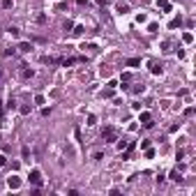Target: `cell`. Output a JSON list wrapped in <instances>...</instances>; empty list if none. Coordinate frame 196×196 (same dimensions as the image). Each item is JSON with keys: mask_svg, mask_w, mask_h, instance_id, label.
<instances>
[{"mask_svg": "<svg viewBox=\"0 0 196 196\" xmlns=\"http://www.w3.org/2000/svg\"><path fill=\"white\" fill-rule=\"evenodd\" d=\"M102 139L106 141V143H115V141H118V129L115 127H104L102 129Z\"/></svg>", "mask_w": 196, "mask_h": 196, "instance_id": "1", "label": "cell"}, {"mask_svg": "<svg viewBox=\"0 0 196 196\" xmlns=\"http://www.w3.org/2000/svg\"><path fill=\"white\" fill-rule=\"evenodd\" d=\"M88 58L85 56H76V58H60V65L62 67H72V65H76V62H85Z\"/></svg>", "mask_w": 196, "mask_h": 196, "instance_id": "2", "label": "cell"}, {"mask_svg": "<svg viewBox=\"0 0 196 196\" xmlns=\"http://www.w3.org/2000/svg\"><path fill=\"white\" fill-rule=\"evenodd\" d=\"M30 185L42 187V173H39V169H32L30 171Z\"/></svg>", "mask_w": 196, "mask_h": 196, "instance_id": "3", "label": "cell"}, {"mask_svg": "<svg viewBox=\"0 0 196 196\" xmlns=\"http://www.w3.org/2000/svg\"><path fill=\"white\" fill-rule=\"evenodd\" d=\"M139 122H143L145 127H152V113H150V111H143V113L139 115Z\"/></svg>", "mask_w": 196, "mask_h": 196, "instance_id": "4", "label": "cell"}, {"mask_svg": "<svg viewBox=\"0 0 196 196\" xmlns=\"http://www.w3.org/2000/svg\"><path fill=\"white\" fill-rule=\"evenodd\" d=\"M7 187H9V189H19L21 187V178L19 176H9L7 178Z\"/></svg>", "mask_w": 196, "mask_h": 196, "instance_id": "5", "label": "cell"}, {"mask_svg": "<svg viewBox=\"0 0 196 196\" xmlns=\"http://www.w3.org/2000/svg\"><path fill=\"white\" fill-rule=\"evenodd\" d=\"M21 76H23V78H32V76H35V69H28V65H23V69H21Z\"/></svg>", "mask_w": 196, "mask_h": 196, "instance_id": "6", "label": "cell"}, {"mask_svg": "<svg viewBox=\"0 0 196 196\" xmlns=\"http://www.w3.org/2000/svg\"><path fill=\"white\" fill-rule=\"evenodd\" d=\"M150 72L155 74V76H162V72H164V69H162V65H157V62H152V65H150Z\"/></svg>", "mask_w": 196, "mask_h": 196, "instance_id": "7", "label": "cell"}, {"mask_svg": "<svg viewBox=\"0 0 196 196\" xmlns=\"http://www.w3.org/2000/svg\"><path fill=\"white\" fill-rule=\"evenodd\" d=\"M157 7L164 9V12H171V2H169V0H157Z\"/></svg>", "mask_w": 196, "mask_h": 196, "instance_id": "8", "label": "cell"}, {"mask_svg": "<svg viewBox=\"0 0 196 196\" xmlns=\"http://www.w3.org/2000/svg\"><path fill=\"white\" fill-rule=\"evenodd\" d=\"M171 180H173V182H180V180H182L180 169H173V171H171Z\"/></svg>", "mask_w": 196, "mask_h": 196, "instance_id": "9", "label": "cell"}, {"mask_svg": "<svg viewBox=\"0 0 196 196\" xmlns=\"http://www.w3.org/2000/svg\"><path fill=\"white\" fill-rule=\"evenodd\" d=\"M141 65V58H129L127 60V67H139Z\"/></svg>", "mask_w": 196, "mask_h": 196, "instance_id": "10", "label": "cell"}, {"mask_svg": "<svg viewBox=\"0 0 196 196\" xmlns=\"http://www.w3.org/2000/svg\"><path fill=\"white\" fill-rule=\"evenodd\" d=\"M30 44H28V42H21V44H19V51H23V53H30Z\"/></svg>", "mask_w": 196, "mask_h": 196, "instance_id": "11", "label": "cell"}, {"mask_svg": "<svg viewBox=\"0 0 196 196\" xmlns=\"http://www.w3.org/2000/svg\"><path fill=\"white\" fill-rule=\"evenodd\" d=\"M182 42H185V44H191V42H194V35H191V32H185V35H182Z\"/></svg>", "mask_w": 196, "mask_h": 196, "instance_id": "12", "label": "cell"}, {"mask_svg": "<svg viewBox=\"0 0 196 196\" xmlns=\"http://www.w3.org/2000/svg\"><path fill=\"white\" fill-rule=\"evenodd\" d=\"M19 111H21V113H23V115H28V113H30V111H32V106H28V104H23V106H21Z\"/></svg>", "mask_w": 196, "mask_h": 196, "instance_id": "13", "label": "cell"}, {"mask_svg": "<svg viewBox=\"0 0 196 196\" xmlns=\"http://www.w3.org/2000/svg\"><path fill=\"white\" fill-rule=\"evenodd\" d=\"M150 145H152V141H150V139H143V141H141V150L150 148Z\"/></svg>", "mask_w": 196, "mask_h": 196, "instance_id": "14", "label": "cell"}, {"mask_svg": "<svg viewBox=\"0 0 196 196\" xmlns=\"http://www.w3.org/2000/svg\"><path fill=\"white\" fill-rule=\"evenodd\" d=\"M118 12H120V14H127V12H129V5H122V2H120V5H118Z\"/></svg>", "mask_w": 196, "mask_h": 196, "instance_id": "15", "label": "cell"}, {"mask_svg": "<svg viewBox=\"0 0 196 196\" xmlns=\"http://www.w3.org/2000/svg\"><path fill=\"white\" fill-rule=\"evenodd\" d=\"M83 30H85V28H83V26H74V35H83Z\"/></svg>", "mask_w": 196, "mask_h": 196, "instance_id": "16", "label": "cell"}, {"mask_svg": "<svg viewBox=\"0 0 196 196\" xmlns=\"http://www.w3.org/2000/svg\"><path fill=\"white\" fill-rule=\"evenodd\" d=\"M145 157H148V159H152V157H155V150H152V148H145Z\"/></svg>", "mask_w": 196, "mask_h": 196, "instance_id": "17", "label": "cell"}, {"mask_svg": "<svg viewBox=\"0 0 196 196\" xmlns=\"http://www.w3.org/2000/svg\"><path fill=\"white\" fill-rule=\"evenodd\" d=\"M180 23H182V19H180V16H178V19H173V21H171V28H178V26H180Z\"/></svg>", "mask_w": 196, "mask_h": 196, "instance_id": "18", "label": "cell"}, {"mask_svg": "<svg viewBox=\"0 0 196 196\" xmlns=\"http://www.w3.org/2000/svg\"><path fill=\"white\" fill-rule=\"evenodd\" d=\"M102 97H106V99H108V97H113V88H108V90H104V93H102Z\"/></svg>", "mask_w": 196, "mask_h": 196, "instance_id": "19", "label": "cell"}, {"mask_svg": "<svg viewBox=\"0 0 196 196\" xmlns=\"http://www.w3.org/2000/svg\"><path fill=\"white\" fill-rule=\"evenodd\" d=\"M2 7H5V9H12V7H14V2H12V0H5V2H2Z\"/></svg>", "mask_w": 196, "mask_h": 196, "instance_id": "20", "label": "cell"}, {"mask_svg": "<svg viewBox=\"0 0 196 196\" xmlns=\"http://www.w3.org/2000/svg\"><path fill=\"white\" fill-rule=\"evenodd\" d=\"M44 102H46V99H44V95H37V97H35V104H44Z\"/></svg>", "mask_w": 196, "mask_h": 196, "instance_id": "21", "label": "cell"}, {"mask_svg": "<svg viewBox=\"0 0 196 196\" xmlns=\"http://www.w3.org/2000/svg\"><path fill=\"white\" fill-rule=\"evenodd\" d=\"M143 90H145V85H134V93H136V95H141Z\"/></svg>", "mask_w": 196, "mask_h": 196, "instance_id": "22", "label": "cell"}, {"mask_svg": "<svg viewBox=\"0 0 196 196\" xmlns=\"http://www.w3.org/2000/svg\"><path fill=\"white\" fill-rule=\"evenodd\" d=\"M74 136H76V141H81V129L74 127Z\"/></svg>", "mask_w": 196, "mask_h": 196, "instance_id": "23", "label": "cell"}, {"mask_svg": "<svg viewBox=\"0 0 196 196\" xmlns=\"http://www.w3.org/2000/svg\"><path fill=\"white\" fill-rule=\"evenodd\" d=\"M9 35L12 37H19V28H9Z\"/></svg>", "mask_w": 196, "mask_h": 196, "instance_id": "24", "label": "cell"}, {"mask_svg": "<svg viewBox=\"0 0 196 196\" xmlns=\"http://www.w3.org/2000/svg\"><path fill=\"white\" fill-rule=\"evenodd\" d=\"M7 108H9V111H12V108H16V102H14V99H9V102H7Z\"/></svg>", "mask_w": 196, "mask_h": 196, "instance_id": "25", "label": "cell"}, {"mask_svg": "<svg viewBox=\"0 0 196 196\" xmlns=\"http://www.w3.org/2000/svg\"><path fill=\"white\" fill-rule=\"evenodd\" d=\"M95 122H97V118H95V115H88V122L85 125H95Z\"/></svg>", "mask_w": 196, "mask_h": 196, "instance_id": "26", "label": "cell"}, {"mask_svg": "<svg viewBox=\"0 0 196 196\" xmlns=\"http://www.w3.org/2000/svg\"><path fill=\"white\" fill-rule=\"evenodd\" d=\"M5 164H7V157H5V155H0V166H5Z\"/></svg>", "mask_w": 196, "mask_h": 196, "instance_id": "27", "label": "cell"}, {"mask_svg": "<svg viewBox=\"0 0 196 196\" xmlns=\"http://www.w3.org/2000/svg\"><path fill=\"white\" fill-rule=\"evenodd\" d=\"M76 5H81V7H83V5H88V0H76Z\"/></svg>", "mask_w": 196, "mask_h": 196, "instance_id": "28", "label": "cell"}, {"mask_svg": "<svg viewBox=\"0 0 196 196\" xmlns=\"http://www.w3.org/2000/svg\"><path fill=\"white\" fill-rule=\"evenodd\" d=\"M97 2H99V5H102V7H104V5H106V2H108V0H97Z\"/></svg>", "mask_w": 196, "mask_h": 196, "instance_id": "29", "label": "cell"}, {"mask_svg": "<svg viewBox=\"0 0 196 196\" xmlns=\"http://www.w3.org/2000/svg\"><path fill=\"white\" fill-rule=\"evenodd\" d=\"M2 118H5V111H2V108H0V120H2Z\"/></svg>", "mask_w": 196, "mask_h": 196, "instance_id": "30", "label": "cell"}, {"mask_svg": "<svg viewBox=\"0 0 196 196\" xmlns=\"http://www.w3.org/2000/svg\"><path fill=\"white\" fill-rule=\"evenodd\" d=\"M0 76H2V72H0Z\"/></svg>", "mask_w": 196, "mask_h": 196, "instance_id": "31", "label": "cell"}]
</instances>
